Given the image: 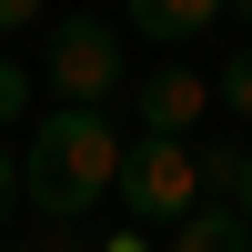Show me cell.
<instances>
[{"instance_id": "obj_5", "label": "cell", "mask_w": 252, "mask_h": 252, "mask_svg": "<svg viewBox=\"0 0 252 252\" xmlns=\"http://www.w3.org/2000/svg\"><path fill=\"white\" fill-rule=\"evenodd\" d=\"M121 10H131L141 40H192V31H212V20H222V0H121Z\"/></svg>"}, {"instance_id": "obj_8", "label": "cell", "mask_w": 252, "mask_h": 252, "mask_svg": "<svg viewBox=\"0 0 252 252\" xmlns=\"http://www.w3.org/2000/svg\"><path fill=\"white\" fill-rule=\"evenodd\" d=\"M20 111H31V71H20V61H10V51H0V131H10V121H20Z\"/></svg>"}, {"instance_id": "obj_10", "label": "cell", "mask_w": 252, "mask_h": 252, "mask_svg": "<svg viewBox=\"0 0 252 252\" xmlns=\"http://www.w3.org/2000/svg\"><path fill=\"white\" fill-rule=\"evenodd\" d=\"M10 202H20V161H10V141H0V222H10Z\"/></svg>"}, {"instance_id": "obj_12", "label": "cell", "mask_w": 252, "mask_h": 252, "mask_svg": "<svg viewBox=\"0 0 252 252\" xmlns=\"http://www.w3.org/2000/svg\"><path fill=\"white\" fill-rule=\"evenodd\" d=\"M101 252H152V242H141V232H111V242H101Z\"/></svg>"}, {"instance_id": "obj_14", "label": "cell", "mask_w": 252, "mask_h": 252, "mask_svg": "<svg viewBox=\"0 0 252 252\" xmlns=\"http://www.w3.org/2000/svg\"><path fill=\"white\" fill-rule=\"evenodd\" d=\"M222 10H242V20H252V0H222Z\"/></svg>"}, {"instance_id": "obj_3", "label": "cell", "mask_w": 252, "mask_h": 252, "mask_svg": "<svg viewBox=\"0 0 252 252\" xmlns=\"http://www.w3.org/2000/svg\"><path fill=\"white\" fill-rule=\"evenodd\" d=\"M51 91L71 101V111H101V101L121 91V31L111 20H91V10H71V20H51Z\"/></svg>"}, {"instance_id": "obj_11", "label": "cell", "mask_w": 252, "mask_h": 252, "mask_svg": "<svg viewBox=\"0 0 252 252\" xmlns=\"http://www.w3.org/2000/svg\"><path fill=\"white\" fill-rule=\"evenodd\" d=\"M232 212H242V222H252V152H242V192H232Z\"/></svg>"}, {"instance_id": "obj_9", "label": "cell", "mask_w": 252, "mask_h": 252, "mask_svg": "<svg viewBox=\"0 0 252 252\" xmlns=\"http://www.w3.org/2000/svg\"><path fill=\"white\" fill-rule=\"evenodd\" d=\"M31 20H40V0H0V40H10V31H31Z\"/></svg>"}, {"instance_id": "obj_13", "label": "cell", "mask_w": 252, "mask_h": 252, "mask_svg": "<svg viewBox=\"0 0 252 252\" xmlns=\"http://www.w3.org/2000/svg\"><path fill=\"white\" fill-rule=\"evenodd\" d=\"M0 252H51V242H0Z\"/></svg>"}, {"instance_id": "obj_6", "label": "cell", "mask_w": 252, "mask_h": 252, "mask_svg": "<svg viewBox=\"0 0 252 252\" xmlns=\"http://www.w3.org/2000/svg\"><path fill=\"white\" fill-rule=\"evenodd\" d=\"M172 252H252V222L232 202H202L192 222H172Z\"/></svg>"}, {"instance_id": "obj_2", "label": "cell", "mask_w": 252, "mask_h": 252, "mask_svg": "<svg viewBox=\"0 0 252 252\" xmlns=\"http://www.w3.org/2000/svg\"><path fill=\"white\" fill-rule=\"evenodd\" d=\"M121 202H131L141 222H192V212H202V152L141 131L131 152H121Z\"/></svg>"}, {"instance_id": "obj_7", "label": "cell", "mask_w": 252, "mask_h": 252, "mask_svg": "<svg viewBox=\"0 0 252 252\" xmlns=\"http://www.w3.org/2000/svg\"><path fill=\"white\" fill-rule=\"evenodd\" d=\"M212 101H232V111L252 121V40H242V51H232V61L212 71Z\"/></svg>"}, {"instance_id": "obj_1", "label": "cell", "mask_w": 252, "mask_h": 252, "mask_svg": "<svg viewBox=\"0 0 252 252\" xmlns=\"http://www.w3.org/2000/svg\"><path fill=\"white\" fill-rule=\"evenodd\" d=\"M121 152H131V141L101 111H71V101H61V111L20 141V202L51 212V222H81L101 192H121Z\"/></svg>"}, {"instance_id": "obj_4", "label": "cell", "mask_w": 252, "mask_h": 252, "mask_svg": "<svg viewBox=\"0 0 252 252\" xmlns=\"http://www.w3.org/2000/svg\"><path fill=\"white\" fill-rule=\"evenodd\" d=\"M212 111V81L202 71H182V61H161L152 81H141V131H161V141H192V121Z\"/></svg>"}]
</instances>
